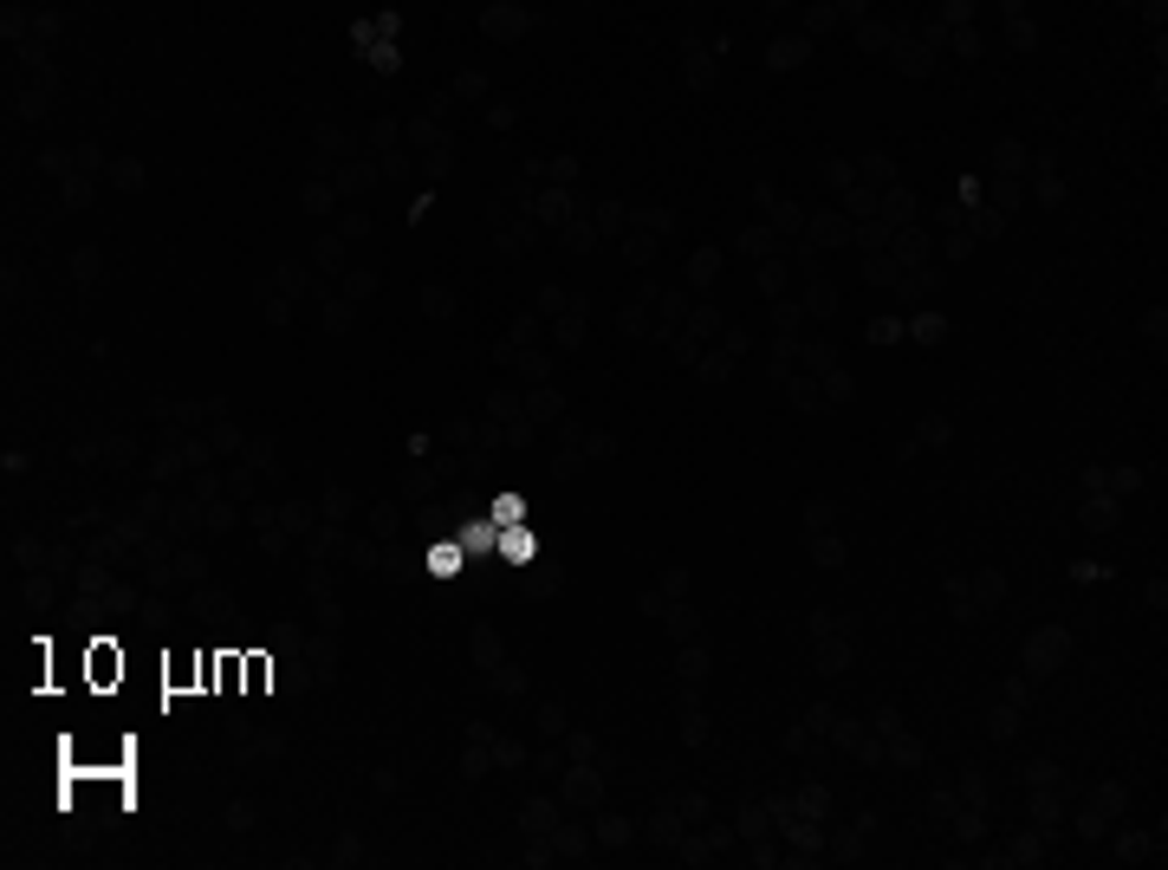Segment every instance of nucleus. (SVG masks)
<instances>
[{
  "instance_id": "nucleus-2",
  "label": "nucleus",
  "mask_w": 1168,
  "mask_h": 870,
  "mask_svg": "<svg viewBox=\"0 0 1168 870\" xmlns=\"http://www.w3.org/2000/svg\"><path fill=\"white\" fill-rule=\"evenodd\" d=\"M163 689L169 695H202V650H189V656H163Z\"/></svg>"
},
{
  "instance_id": "nucleus-1",
  "label": "nucleus",
  "mask_w": 1168,
  "mask_h": 870,
  "mask_svg": "<svg viewBox=\"0 0 1168 870\" xmlns=\"http://www.w3.org/2000/svg\"><path fill=\"white\" fill-rule=\"evenodd\" d=\"M124 669H131V662H124V650H118L111 637L85 644V689H91V695H118V689H124Z\"/></svg>"
},
{
  "instance_id": "nucleus-3",
  "label": "nucleus",
  "mask_w": 1168,
  "mask_h": 870,
  "mask_svg": "<svg viewBox=\"0 0 1168 870\" xmlns=\"http://www.w3.org/2000/svg\"><path fill=\"white\" fill-rule=\"evenodd\" d=\"M247 695H274V656L247 650Z\"/></svg>"
}]
</instances>
